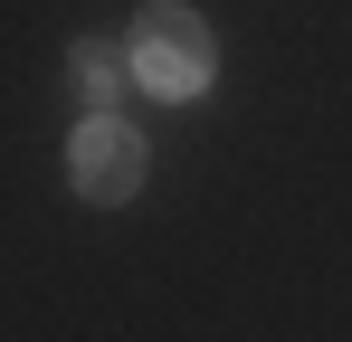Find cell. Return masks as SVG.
<instances>
[{
	"label": "cell",
	"mask_w": 352,
	"mask_h": 342,
	"mask_svg": "<svg viewBox=\"0 0 352 342\" xmlns=\"http://www.w3.org/2000/svg\"><path fill=\"white\" fill-rule=\"evenodd\" d=\"M133 76H143L153 95H200V86H210V29H200V10L153 0L143 29H133Z\"/></svg>",
	"instance_id": "cell-1"
},
{
	"label": "cell",
	"mask_w": 352,
	"mask_h": 342,
	"mask_svg": "<svg viewBox=\"0 0 352 342\" xmlns=\"http://www.w3.org/2000/svg\"><path fill=\"white\" fill-rule=\"evenodd\" d=\"M67 181H76V200L115 209V200L143 190V143L124 133L115 114H96V124H76V143H67Z\"/></svg>",
	"instance_id": "cell-2"
},
{
	"label": "cell",
	"mask_w": 352,
	"mask_h": 342,
	"mask_svg": "<svg viewBox=\"0 0 352 342\" xmlns=\"http://www.w3.org/2000/svg\"><path fill=\"white\" fill-rule=\"evenodd\" d=\"M76 76H86V86H96V95H115V48H96V38H86V48H76Z\"/></svg>",
	"instance_id": "cell-3"
}]
</instances>
